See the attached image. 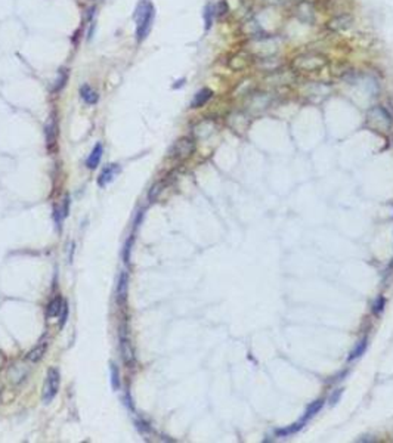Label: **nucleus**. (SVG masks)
Listing matches in <instances>:
<instances>
[{"instance_id": "22", "label": "nucleus", "mask_w": 393, "mask_h": 443, "mask_svg": "<svg viewBox=\"0 0 393 443\" xmlns=\"http://www.w3.org/2000/svg\"><path fill=\"white\" fill-rule=\"evenodd\" d=\"M228 12V3L226 2H220L215 6V15H223Z\"/></svg>"}, {"instance_id": "25", "label": "nucleus", "mask_w": 393, "mask_h": 443, "mask_svg": "<svg viewBox=\"0 0 393 443\" xmlns=\"http://www.w3.org/2000/svg\"><path fill=\"white\" fill-rule=\"evenodd\" d=\"M0 389H2V387H0Z\"/></svg>"}, {"instance_id": "1", "label": "nucleus", "mask_w": 393, "mask_h": 443, "mask_svg": "<svg viewBox=\"0 0 393 443\" xmlns=\"http://www.w3.org/2000/svg\"><path fill=\"white\" fill-rule=\"evenodd\" d=\"M154 17H155V9L154 5L151 2H147V0H142L139 3L135 18H136V40L138 43L144 42L151 28H153V22H154Z\"/></svg>"}, {"instance_id": "19", "label": "nucleus", "mask_w": 393, "mask_h": 443, "mask_svg": "<svg viewBox=\"0 0 393 443\" xmlns=\"http://www.w3.org/2000/svg\"><path fill=\"white\" fill-rule=\"evenodd\" d=\"M111 386H112L114 390L120 389V374H118V369L114 363H111Z\"/></svg>"}, {"instance_id": "14", "label": "nucleus", "mask_w": 393, "mask_h": 443, "mask_svg": "<svg viewBox=\"0 0 393 443\" xmlns=\"http://www.w3.org/2000/svg\"><path fill=\"white\" fill-rule=\"evenodd\" d=\"M44 135H46V142H47V147L52 148L56 142V136H58V130H56V123L55 120L52 118L46 126H44Z\"/></svg>"}, {"instance_id": "2", "label": "nucleus", "mask_w": 393, "mask_h": 443, "mask_svg": "<svg viewBox=\"0 0 393 443\" xmlns=\"http://www.w3.org/2000/svg\"><path fill=\"white\" fill-rule=\"evenodd\" d=\"M59 383H61L59 371L56 368H49L47 377L43 384V393H42V399L44 403H50L55 399V396L58 395V390H59Z\"/></svg>"}, {"instance_id": "20", "label": "nucleus", "mask_w": 393, "mask_h": 443, "mask_svg": "<svg viewBox=\"0 0 393 443\" xmlns=\"http://www.w3.org/2000/svg\"><path fill=\"white\" fill-rule=\"evenodd\" d=\"M384 304H386V300H384V297H377V300L374 301V304H372V312L375 313V315H378V313H381L383 312V309H384Z\"/></svg>"}, {"instance_id": "11", "label": "nucleus", "mask_w": 393, "mask_h": 443, "mask_svg": "<svg viewBox=\"0 0 393 443\" xmlns=\"http://www.w3.org/2000/svg\"><path fill=\"white\" fill-rule=\"evenodd\" d=\"M62 304H64V300L59 295L53 297L49 301V304L46 306V316H47V318H56V316H59Z\"/></svg>"}, {"instance_id": "3", "label": "nucleus", "mask_w": 393, "mask_h": 443, "mask_svg": "<svg viewBox=\"0 0 393 443\" xmlns=\"http://www.w3.org/2000/svg\"><path fill=\"white\" fill-rule=\"evenodd\" d=\"M368 121L371 124H374L375 127H378V129H390L393 118H392V115L389 114V111L386 108H383L380 105H375L368 111Z\"/></svg>"}, {"instance_id": "12", "label": "nucleus", "mask_w": 393, "mask_h": 443, "mask_svg": "<svg viewBox=\"0 0 393 443\" xmlns=\"http://www.w3.org/2000/svg\"><path fill=\"white\" fill-rule=\"evenodd\" d=\"M305 424H306V422H305L303 420H300V421H297V422H294V424H291V425H287V427H284V428H277V430H275V434H277L278 437H290V436L299 433V431L303 428Z\"/></svg>"}, {"instance_id": "7", "label": "nucleus", "mask_w": 393, "mask_h": 443, "mask_svg": "<svg viewBox=\"0 0 393 443\" xmlns=\"http://www.w3.org/2000/svg\"><path fill=\"white\" fill-rule=\"evenodd\" d=\"M127 291H129V275H127V272H121L118 276V282H117V301L120 304L126 303Z\"/></svg>"}, {"instance_id": "23", "label": "nucleus", "mask_w": 393, "mask_h": 443, "mask_svg": "<svg viewBox=\"0 0 393 443\" xmlns=\"http://www.w3.org/2000/svg\"><path fill=\"white\" fill-rule=\"evenodd\" d=\"M342 393H343V389L336 390V393H333V395H331V398H330V403H331V405H336V403L339 402V399H340Z\"/></svg>"}, {"instance_id": "9", "label": "nucleus", "mask_w": 393, "mask_h": 443, "mask_svg": "<svg viewBox=\"0 0 393 443\" xmlns=\"http://www.w3.org/2000/svg\"><path fill=\"white\" fill-rule=\"evenodd\" d=\"M102 154H104V147H102V144H96V145L93 147L90 155H89L87 160H86V167H87L89 170L96 169V167L99 166V163H101Z\"/></svg>"}, {"instance_id": "17", "label": "nucleus", "mask_w": 393, "mask_h": 443, "mask_svg": "<svg viewBox=\"0 0 393 443\" xmlns=\"http://www.w3.org/2000/svg\"><path fill=\"white\" fill-rule=\"evenodd\" d=\"M67 82H68V71L65 70V68H61V70L58 71V79H56V82H55L53 92L62 90V89L65 87V84H67Z\"/></svg>"}, {"instance_id": "18", "label": "nucleus", "mask_w": 393, "mask_h": 443, "mask_svg": "<svg viewBox=\"0 0 393 443\" xmlns=\"http://www.w3.org/2000/svg\"><path fill=\"white\" fill-rule=\"evenodd\" d=\"M203 17H204V22H206V30H210V27L213 25V18L216 17V15H215V6L209 3V5L204 8Z\"/></svg>"}, {"instance_id": "21", "label": "nucleus", "mask_w": 393, "mask_h": 443, "mask_svg": "<svg viewBox=\"0 0 393 443\" xmlns=\"http://www.w3.org/2000/svg\"><path fill=\"white\" fill-rule=\"evenodd\" d=\"M67 316H68V306H67V303L64 301V304H62V309H61V313H59V321H61V327H64L65 325V322H67Z\"/></svg>"}, {"instance_id": "5", "label": "nucleus", "mask_w": 393, "mask_h": 443, "mask_svg": "<svg viewBox=\"0 0 393 443\" xmlns=\"http://www.w3.org/2000/svg\"><path fill=\"white\" fill-rule=\"evenodd\" d=\"M120 353H121V358H123L126 365H132L135 362L133 347H132V344H130V340L126 336L124 330L120 331Z\"/></svg>"}, {"instance_id": "15", "label": "nucleus", "mask_w": 393, "mask_h": 443, "mask_svg": "<svg viewBox=\"0 0 393 443\" xmlns=\"http://www.w3.org/2000/svg\"><path fill=\"white\" fill-rule=\"evenodd\" d=\"M324 403H325V401L324 399H316L315 402H312L309 406H307V409H306V412H305V415L302 417V420L305 421V422H307L310 418H313L321 409H322V406H324Z\"/></svg>"}, {"instance_id": "6", "label": "nucleus", "mask_w": 393, "mask_h": 443, "mask_svg": "<svg viewBox=\"0 0 393 443\" xmlns=\"http://www.w3.org/2000/svg\"><path fill=\"white\" fill-rule=\"evenodd\" d=\"M118 173H120V166H118V164H108V166L102 170V173L99 174V177H98V185H99L101 188L107 186L108 183H111V182L114 180V177H115Z\"/></svg>"}, {"instance_id": "10", "label": "nucleus", "mask_w": 393, "mask_h": 443, "mask_svg": "<svg viewBox=\"0 0 393 443\" xmlns=\"http://www.w3.org/2000/svg\"><path fill=\"white\" fill-rule=\"evenodd\" d=\"M46 350H47V340L43 338V340L39 341V344H37L33 350L28 352L27 359H28L30 362H39V360L44 356Z\"/></svg>"}, {"instance_id": "13", "label": "nucleus", "mask_w": 393, "mask_h": 443, "mask_svg": "<svg viewBox=\"0 0 393 443\" xmlns=\"http://www.w3.org/2000/svg\"><path fill=\"white\" fill-rule=\"evenodd\" d=\"M80 96H82V99H83L87 105H93V104H96L98 99H99L98 92L93 90L89 84H83V86L80 87Z\"/></svg>"}, {"instance_id": "16", "label": "nucleus", "mask_w": 393, "mask_h": 443, "mask_svg": "<svg viewBox=\"0 0 393 443\" xmlns=\"http://www.w3.org/2000/svg\"><path fill=\"white\" fill-rule=\"evenodd\" d=\"M367 347H368V338H367V337H364L362 340H359V341L356 343V346H355V349L350 352V355H349L348 360H349V362H352V360H355V359L361 358V356L365 353Z\"/></svg>"}, {"instance_id": "4", "label": "nucleus", "mask_w": 393, "mask_h": 443, "mask_svg": "<svg viewBox=\"0 0 393 443\" xmlns=\"http://www.w3.org/2000/svg\"><path fill=\"white\" fill-rule=\"evenodd\" d=\"M192 152H194V142H192V139H188V138L179 139V141L173 145V148H172V151H170L172 157L176 158V160H185V158H188Z\"/></svg>"}, {"instance_id": "8", "label": "nucleus", "mask_w": 393, "mask_h": 443, "mask_svg": "<svg viewBox=\"0 0 393 443\" xmlns=\"http://www.w3.org/2000/svg\"><path fill=\"white\" fill-rule=\"evenodd\" d=\"M213 98V90L209 87H204L195 93L194 99L191 101V108H201L204 106L210 99Z\"/></svg>"}, {"instance_id": "24", "label": "nucleus", "mask_w": 393, "mask_h": 443, "mask_svg": "<svg viewBox=\"0 0 393 443\" xmlns=\"http://www.w3.org/2000/svg\"><path fill=\"white\" fill-rule=\"evenodd\" d=\"M183 82H185V79H182V80H177V82H176L177 84H173V89H177V87H180V86L183 84Z\"/></svg>"}]
</instances>
